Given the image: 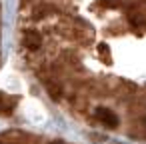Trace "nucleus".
Instances as JSON below:
<instances>
[{
    "instance_id": "nucleus-6",
    "label": "nucleus",
    "mask_w": 146,
    "mask_h": 144,
    "mask_svg": "<svg viewBox=\"0 0 146 144\" xmlns=\"http://www.w3.org/2000/svg\"><path fill=\"white\" fill-rule=\"evenodd\" d=\"M100 6H102V8H110V10H114V8L120 6V0H100Z\"/></svg>"
},
{
    "instance_id": "nucleus-4",
    "label": "nucleus",
    "mask_w": 146,
    "mask_h": 144,
    "mask_svg": "<svg viewBox=\"0 0 146 144\" xmlns=\"http://www.w3.org/2000/svg\"><path fill=\"white\" fill-rule=\"evenodd\" d=\"M50 12H52L50 6H36V8L32 10V18H34V20H40V18H44V16H48Z\"/></svg>"
},
{
    "instance_id": "nucleus-5",
    "label": "nucleus",
    "mask_w": 146,
    "mask_h": 144,
    "mask_svg": "<svg viewBox=\"0 0 146 144\" xmlns=\"http://www.w3.org/2000/svg\"><path fill=\"white\" fill-rule=\"evenodd\" d=\"M12 106H14V100L6 102L2 96H0V114H10L12 112Z\"/></svg>"
},
{
    "instance_id": "nucleus-3",
    "label": "nucleus",
    "mask_w": 146,
    "mask_h": 144,
    "mask_svg": "<svg viewBox=\"0 0 146 144\" xmlns=\"http://www.w3.org/2000/svg\"><path fill=\"white\" fill-rule=\"evenodd\" d=\"M46 90H48V94L52 98H60V94H62V88H60V84L56 80H48L46 82Z\"/></svg>"
},
{
    "instance_id": "nucleus-2",
    "label": "nucleus",
    "mask_w": 146,
    "mask_h": 144,
    "mask_svg": "<svg viewBox=\"0 0 146 144\" xmlns=\"http://www.w3.org/2000/svg\"><path fill=\"white\" fill-rule=\"evenodd\" d=\"M96 118H98L104 126H108V128H114V126L118 124V116H116L110 108H98V110H96Z\"/></svg>"
},
{
    "instance_id": "nucleus-1",
    "label": "nucleus",
    "mask_w": 146,
    "mask_h": 144,
    "mask_svg": "<svg viewBox=\"0 0 146 144\" xmlns=\"http://www.w3.org/2000/svg\"><path fill=\"white\" fill-rule=\"evenodd\" d=\"M22 44H24L28 50H38L40 44H42V36H40V32L34 30V28H26V30H22Z\"/></svg>"
},
{
    "instance_id": "nucleus-7",
    "label": "nucleus",
    "mask_w": 146,
    "mask_h": 144,
    "mask_svg": "<svg viewBox=\"0 0 146 144\" xmlns=\"http://www.w3.org/2000/svg\"><path fill=\"white\" fill-rule=\"evenodd\" d=\"M98 54H100L104 60H108L110 54H112V52H110V46H108V44H98Z\"/></svg>"
},
{
    "instance_id": "nucleus-8",
    "label": "nucleus",
    "mask_w": 146,
    "mask_h": 144,
    "mask_svg": "<svg viewBox=\"0 0 146 144\" xmlns=\"http://www.w3.org/2000/svg\"><path fill=\"white\" fill-rule=\"evenodd\" d=\"M50 144H64V142H60V140H54V142H50Z\"/></svg>"
}]
</instances>
